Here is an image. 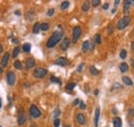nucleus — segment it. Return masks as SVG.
<instances>
[{
  "label": "nucleus",
  "mask_w": 134,
  "mask_h": 127,
  "mask_svg": "<svg viewBox=\"0 0 134 127\" xmlns=\"http://www.w3.org/2000/svg\"><path fill=\"white\" fill-rule=\"evenodd\" d=\"M62 37H63V32L62 31H59V30L54 31V33L49 37V39L47 42V48H49V49L54 48L62 39Z\"/></svg>",
  "instance_id": "f257e3e1"
},
{
  "label": "nucleus",
  "mask_w": 134,
  "mask_h": 127,
  "mask_svg": "<svg viewBox=\"0 0 134 127\" xmlns=\"http://www.w3.org/2000/svg\"><path fill=\"white\" fill-rule=\"evenodd\" d=\"M130 22H131V18H130L129 16H125L123 17V18H121L118 21V23H117V28H118L119 30H122V29H125L127 26L130 24Z\"/></svg>",
  "instance_id": "f03ea898"
},
{
  "label": "nucleus",
  "mask_w": 134,
  "mask_h": 127,
  "mask_svg": "<svg viewBox=\"0 0 134 127\" xmlns=\"http://www.w3.org/2000/svg\"><path fill=\"white\" fill-rule=\"evenodd\" d=\"M81 35H82V28L80 26H74L73 29H72V42H76Z\"/></svg>",
  "instance_id": "7ed1b4c3"
},
{
  "label": "nucleus",
  "mask_w": 134,
  "mask_h": 127,
  "mask_svg": "<svg viewBox=\"0 0 134 127\" xmlns=\"http://www.w3.org/2000/svg\"><path fill=\"white\" fill-rule=\"evenodd\" d=\"M29 114H30L31 117H33V118L36 119V118H39V117L41 116V112L35 104H32L29 109Z\"/></svg>",
  "instance_id": "20e7f679"
},
{
  "label": "nucleus",
  "mask_w": 134,
  "mask_h": 127,
  "mask_svg": "<svg viewBox=\"0 0 134 127\" xmlns=\"http://www.w3.org/2000/svg\"><path fill=\"white\" fill-rule=\"evenodd\" d=\"M47 73V70L46 69V68L38 67V68H36V69L34 70L33 75H34V77H35L36 79H42V78L46 77Z\"/></svg>",
  "instance_id": "39448f33"
},
{
  "label": "nucleus",
  "mask_w": 134,
  "mask_h": 127,
  "mask_svg": "<svg viewBox=\"0 0 134 127\" xmlns=\"http://www.w3.org/2000/svg\"><path fill=\"white\" fill-rule=\"evenodd\" d=\"M6 81H7V84L9 86H13L16 83V74L12 71H8L7 75H6Z\"/></svg>",
  "instance_id": "423d86ee"
},
{
  "label": "nucleus",
  "mask_w": 134,
  "mask_h": 127,
  "mask_svg": "<svg viewBox=\"0 0 134 127\" xmlns=\"http://www.w3.org/2000/svg\"><path fill=\"white\" fill-rule=\"evenodd\" d=\"M69 61H68L65 57H59L58 59L55 60V64L59 65V66H67Z\"/></svg>",
  "instance_id": "0eeeda50"
},
{
  "label": "nucleus",
  "mask_w": 134,
  "mask_h": 127,
  "mask_svg": "<svg viewBox=\"0 0 134 127\" xmlns=\"http://www.w3.org/2000/svg\"><path fill=\"white\" fill-rule=\"evenodd\" d=\"M70 46V39L68 37H65V38L61 42V44H60V49L62 51H66L68 48Z\"/></svg>",
  "instance_id": "6e6552de"
},
{
  "label": "nucleus",
  "mask_w": 134,
  "mask_h": 127,
  "mask_svg": "<svg viewBox=\"0 0 134 127\" xmlns=\"http://www.w3.org/2000/svg\"><path fill=\"white\" fill-rule=\"evenodd\" d=\"M26 116L25 114H24V112L21 109V112H19V115H18V124L19 125H23V124H25V122H26Z\"/></svg>",
  "instance_id": "1a4fd4ad"
},
{
  "label": "nucleus",
  "mask_w": 134,
  "mask_h": 127,
  "mask_svg": "<svg viewBox=\"0 0 134 127\" xmlns=\"http://www.w3.org/2000/svg\"><path fill=\"white\" fill-rule=\"evenodd\" d=\"M76 121H77V123H80L81 125H85L86 122H87V120H86V117H85L84 114L77 113L76 114Z\"/></svg>",
  "instance_id": "9d476101"
},
{
  "label": "nucleus",
  "mask_w": 134,
  "mask_h": 127,
  "mask_svg": "<svg viewBox=\"0 0 134 127\" xmlns=\"http://www.w3.org/2000/svg\"><path fill=\"white\" fill-rule=\"evenodd\" d=\"M8 60H9V53L6 52V53H4V55H3V57H2V59H1V66L3 68L7 66Z\"/></svg>",
  "instance_id": "9b49d317"
},
{
  "label": "nucleus",
  "mask_w": 134,
  "mask_h": 127,
  "mask_svg": "<svg viewBox=\"0 0 134 127\" xmlns=\"http://www.w3.org/2000/svg\"><path fill=\"white\" fill-rule=\"evenodd\" d=\"M99 117H100V109L96 108V109H95V115H94V126L95 127H98Z\"/></svg>",
  "instance_id": "f8f14e48"
},
{
  "label": "nucleus",
  "mask_w": 134,
  "mask_h": 127,
  "mask_svg": "<svg viewBox=\"0 0 134 127\" xmlns=\"http://www.w3.org/2000/svg\"><path fill=\"white\" fill-rule=\"evenodd\" d=\"M34 65H35V60L33 59V58H28L26 61V68L27 69H30V68L34 67Z\"/></svg>",
  "instance_id": "ddd939ff"
},
{
  "label": "nucleus",
  "mask_w": 134,
  "mask_h": 127,
  "mask_svg": "<svg viewBox=\"0 0 134 127\" xmlns=\"http://www.w3.org/2000/svg\"><path fill=\"white\" fill-rule=\"evenodd\" d=\"M113 127H122V119L120 117H115L112 120Z\"/></svg>",
  "instance_id": "4468645a"
},
{
  "label": "nucleus",
  "mask_w": 134,
  "mask_h": 127,
  "mask_svg": "<svg viewBox=\"0 0 134 127\" xmlns=\"http://www.w3.org/2000/svg\"><path fill=\"white\" fill-rule=\"evenodd\" d=\"M90 50V42L89 40H85L84 42H82V51L84 53L88 52V51Z\"/></svg>",
  "instance_id": "2eb2a0df"
},
{
  "label": "nucleus",
  "mask_w": 134,
  "mask_h": 127,
  "mask_svg": "<svg viewBox=\"0 0 134 127\" xmlns=\"http://www.w3.org/2000/svg\"><path fill=\"white\" fill-rule=\"evenodd\" d=\"M40 25H41V23H39V22H36V23L33 25V29H32V31H33V33H34V34L39 33V31H40Z\"/></svg>",
  "instance_id": "dca6fc26"
},
{
  "label": "nucleus",
  "mask_w": 134,
  "mask_h": 127,
  "mask_svg": "<svg viewBox=\"0 0 134 127\" xmlns=\"http://www.w3.org/2000/svg\"><path fill=\"white\" fill-rule=\"evenodd\" d=\"M90 6H91V2L90 1H85L84 3H82V12H88L89 8H90Z\"/></svg>",
  "instance_id": "f3484780"
},
{
  "label": "nucleus",
  "mask_w": 134,
  "mask_h": 127,
  "mask_svg": "<svg viewBox=\"0 0 134 127\" xmlns=\"http://www.w3.org/2000/svg\"><path fill=\"white\" fill-rule=\"evenodd\" d=\"M122 81H123V83L125 84V85H127V86H132L133 85L132 80L130 78H128V77H123L122 78Z\"/></svg>",
  "instance_id": "a211bd4d"
},
{
  "label": "nucleus",
  "mask_w": 134,
  "mask_h": 127,
  "mask_svg": "<svg viewBox=\"0 0 134 127\" xmlns=\"http://www.w3.org/2000/svg\"><path fill=\"white\" fill-rule=\"evenodd\" d=\"M131 4H132V1H130V0H126V1H124V12H128L129 8H130V5Z\"/></svg>",
  "instance_id": "6ab92c4d"
},
{
  "label": "nucleus",
  "mask_w": 134,
  "mask_h": 127,
  "mask_svg": "<svg viewBox=\"0 0 134 127\" xmlns=\"http://www.w3.org/2000/svg\"><path fill=\"white\" fill-rule=\"evenodd\" d=\"M22 49H23V51H24L25 53H29L30 51H31V44H30L29 42L24 43L23 47H22Z\"/></svg>",
  "instance_id": "aec40b11"
},
{
  "label": "nucleus",
  "mask_w": 134,
  "mask_h": 127,
  "mask_svg": "<svg viewBox=\"0 0 134 127\" xmlns=\"http://www.w3.org/2000/svg\"><path fill=\"white\" fill-rule=\"evenodd\" d=\"M127 70H128V64L125 62L120 64V71H121V73H126Z\"/></svg>",
  "instance_id": "412c9836"
},
{
  "label": "nucleus",
  "mask_w": 134,
  "mask_h": 127,
  "mask_svg": "<svg viewBox=\"0 0 134 127\" xmlns=\"http://www.w3.org/2000/svg\"><path fill=\"white\" fill-rule=\"evenodd\" d=\"M90 73L93 74V75H97V74H99V70L94 66V65H91L90 66Z\"/></svg>",
  "instance_id": "4be33fe9"
},
{
  "label": "nucleus",
  "mask_w": 134,
  "mask_h": 127,
  "mask_svg": "<svg viewBox=\"0 0 134 127\" xmlns=\"http://www.w3.org/2000/svg\"><path fill=\"white\" fill-rule=\"evenodd\" d=\"M50 81L52 82V83H55V84H59V85H61V84H62V82H61L60 79L56 78L55 75H52V77L50 78Z\"/></svg>",
  "instance_id": "5701e85b"
},
{
  "label": "nucleus",
  "mask_w": 134,
  "mask_h": 127,
  "mask_svg": "<svg viewBox=\"0 0 134 127\" xmlns=\"http://www.w3.org/2000/svg\"><path fill=\"white\" fill-rule=\"evenodd\" d=\"M69 5H70V2L69 1H63V2L61 3L60 8L62 9V11H64V9H67L68 7H69Z\"/></svg>",
  "instance_id": "b1692460"
},
{
  "label": "nucleus",
  "mask_w": 134,
  "mask_h": 127,
  "mask_svg": "<svg viewBox=\"0 0 134 127\" xmlns=\"http://www.w3.org/2000/svg\"><path fill=\"white\" fill-rule=\"evenodd\" d=\"M75 86H76V84H75L74 82H70V83H68V84L66 85V90H68V91L73 90Z\"/></svg>",
  "instance_id": "393cba45"
},
{
  "label": "nucleus",
  "mask_w": 134,
  "mask_h": 127,
  "mask_svg": "<svg viewBox=\"0 0 134 127\" xmlns=\"http://www.w3.org/2000/svg\"><path fill=\"white\" fill-rule=\"evenodd\" d=\"M101 35H100V34H96V35L94 36V42L95 43H97V44H100L101 43Z\"/></svg>",
  "instance_id": "a878e982"
},
{
  "label": "nucleus",
  "mask_w": 134,
  "mask_h": 127,
  "mask_svg": "<svg viewBox=\"0 0 134 127\" xmlns=\"http://www.w3.org/2000/svg\"><path fill=\"white\" fill-rule=\"evenodd\" d=\"M49 28H50L49 23H41L40 30H42V31H47V30H49Z\"/></svg>",
  "instance_id": "bb28decb"
},
{
  "label": "nucleus",
  "mask_w": 134,
  "mask_h": 127,
  "mask_svg": "<svg viewBox=\"0 0 134 127\" xmlns=\"http://www.w3.org/2000/svg\"><path fill=\"white\" fill-rule=\"evenodd\" d=\"M13 66H15V68H17V69H22L23 68V65H22V62L19 60L15 61V63H13Z\"/></svg>",
  "instance_id": "cd10ccee"
},
{
  "label": "nucleus",
  "mask_w": 134,
  "mask_h": 127,
  "mask_svg": "<svg viewBox=\"0 0 134 127\" xmlns=\"http://www.w3.org/2000/svg\"><path fill=\"white\" fill-rule=\"evenodd\" d=\"M33 19H34V12L29 11L27 12V20H28V21H32Z\"/></svg>",
  "instance_id": "c85d7f7f"
},
{
  "label": "nucleus",
  "mask_w": 134,
  "mask_h": 127,
  "mask_svg": "<svg viewBox=\"0 0 134 127\" xmlns=\"http://www.w3.org/2000/svg\"><path fill=\"white\" fill-rule=\"evenodd\" d=\"M20 47H16L15 49H13V51H12V58H16V57H18V55H19V53H20Z\"/></svg>",
  "instance_id": "c756f323"
},
{
  "label": "nucleus",
  "mask_w": 134,
  "mask_h": 127,
  "mask_svg": "<svg viewBox=\"0 0 134 127\" xmlns=\"http://www.w3.org/2000/svg\"><path fill=\"white\" fill-rule=\"evenodd\" d=\"M60 115H61V111H60L59 108H57L56 109H55V112H54V118L58 119V117H59Z\"/></svg>",
  "instance_id": "7c9ffc66"
},
{
  "label": "nucleus",
  "mask_w": 134,
  "mask_h": 127,
  "mask_svg": "<svg viewBox=\"0 0 134 127\" xmlns=\"http://www.w3.org/2000/svg\"><path fill=\"white\" fill-rule=\"evenodd\" d=\"M126 57H127V51L123 49L121 52H120V58H121V59H125Z\"/></svg>",
  "instance_id": "2f4dec72"
},
{
  "label": "nucleus",
  "mask_w": 134,
  "mask_h": 127,
  "mask_svg": "<svg viewBox=\"0 0 134 127\" xmlns=\"http://www.w3.org/2000/svg\"><path fill=\"white\" fill-rule=\"evenodd\" d=\"M54 12H55V8L52 7V8H50L49 11L47 12V17H52V16L54 15Z\"/></svg>",
  "instance_id": "473e14b6"
},
{
  "label": "nucleus",
  "mask_w": 134,
  "mask_h": 127,
  "mask_svg": "<svg viewBox=\"0 0 134 127\" xmlns=\"http://www.w3.org/2000/svg\"><path fill=\"white\" fill-rule=\"evenodd\" d=\"M91 3H92V5H93V7H97V6L100 4V0H93Z\"/></svg>",
  "instance_id": "72a5a7b5"
},
{
  "label": "nucleus",
  "mask_w": 134,
  "mask_h": 127,
  "mask_svg": "<svg viewBox=\"0 0 134 127\" xmlns=\"http://www.w3.org/2000/svg\"><path fill=\"white\" fill-rule=\"evenodd\" d=\"M54 126L55 127H59L60 126V120L59 119H55L54 120Z\"/></svg>",
  "instance_id": "f704fd0d"
},
{
  "label": "nucleus",
  "mask_w": 134,
  "mask_h": 127,
  "mask_svg": "<svg viewBox=\"0 0 134 127\" xmlns=\"http://www.w3.org/2000/svg\"><path fill=\"white\" fill-rule=\"evenodd\" d=\"M128 114L130 116H134V108L133 106H131V108L129 109V111H128Z\"/></svg>",
  "instance_id": "c9c22d12"
},
{
  "label": "nucleus",
  "mask_w": 134,
  "mask_h": 127,
  "mask_svg": "<svg viewBox=\"0 0 134 127\" xmlns=\"http://www.w3.org/2000/svg\"><path fill=\"white\" fill-rule=\"evenodd\" d=\"M116 88H120V89H121V88H122V86L120 85V84H118V83H116V84H115V86H112V88H111V91H113Z\"/></svg>",
  "instance_id": "e433bc0d"
},
{
  "label": "nucleus",
  "mask_w": 134,
  "mask_h": 127,
  "mask_svg": "<svg viewBox=\"0 0 134 127\" xmlns=\"http://www.w3.org/2000/svg\"><path fill=\"white\" fill-rule=\"evenodd\" d=\"M80 108H81L82 109H86V104H85L84 101H80Z\"/></svg>",
  "instance_id": "4c0bfd02"
},
{
  "label": "nucleus",
  "mask_w": 134,
  "mask_h": 127,
  "mask_svg": "<svg viewBox=\"0 0 134 127\" xmlns=\"http://www.w3.org/2000/svg\"><path fill=\"white\" fill-rule=\"evenodd\" d=\"M84 65H85L84 63L80 64V66H78V67H77V69H76V70L78 71V73H80V71H82V68H84Z\"/></svg>",
  "instance_id": "58836bf2"
},
{
  "label": "nucleus",
  "mask_w": 134,
  "mask_h": 127,
  "mask_svg": "<svg viewBox=\"0 0 134 127\" xmlns=\"http://www.w3.org/2000/svg\"><path fill=\"white\" fill-rule=\"evenodd\" d=\"M80 99H78V98H76V99H74V101L73 102H72V104H73V105H76V104H80Z\"/></svg>",
  "instance_id": "ea45409f"
},
{
  "label": "nucleus",
  "mask_w": 134,
  "mask_h": 127,
  "mask_svg": "<svg viewBox=\"0 0 134 127\" xmlns=\"http://www.w3.org/2000/svg\"><path fill=\"white\" fill-rule=\"evenodd\" d=\"M108 6H109V4H108L107 2L104 3V4H103V9H104V11H106V9H108Z\"/></svg>",
  "instance_id": "a19ab883"
},
{
  "label": "nucleus",
  "mask_w": 134,
  "mask_h": 127,
  "mask_svg": "<svg viewBox=\"0 0 134 127\" xmlns=\"http://www.w3.org/2000/svg\"><path fill=\"white\" fill-rule=\"evenodd\" d=\"M120 4V1H119V0H116V1H115V6H116V8H117V6H118Z\"/></svg>",
  "instance_id": "79ce46f5"
},
{
  "label": "nucleus",
  "mask_w": 134,
  "mask_h": 127,
  "mask_svg": "<svg viewBox=\"0 0 134 127\" xmlns=\"http://www.w3.org/2000/svg\"><path fill=\"white\" fill-rule=\"evenodd\" d=\"M12 42H13V43H18V42H19V40L17 39V38H12Z\"/></svg>",
  "instance_id": "37998d69"
},
{
  "label": "nucleus",
  "mask_w": 134,
  "mask_h": 127,
  "mask_svg": "<svg viewBox=\"0 0 134 127\" xmlns=\"http://www.w3.org/2000/svg\"><path fill=\"white\" fill-rule=\"evenodd\" d=\"M15 15H17V16H21V12H20V11H16V12H15Z\"/></svg>",
  "instance_id": "c03bdc74"
},
{
  "label": "nucleus",
  "mask_w": 134,
  "mask_h": 127,
  "mask_svg": "<svg viewBox=\"0 0 134 127\" xmlns=\"http://www.w3.org/2000/svg\"><path fill=\"white\" fill-rule=\"evenodd\" d=\"M94 94H95V95H98V94H99V90H98V89H96V90L94 91Z\"/></svg>",
  "instance_id": "a18cd8bd"
},
{
  "label": "nucleus",
  "mask_w": 134,
  "mask_h": 127,
  "mask_svg": "<svg viewBox=\"0 0 134 127\" xmlns=\"http://www.w3.org/2000/svg\"><path fill=\"white\" fill-rule=\"evenodd\" d=\"M3 73V67L0 65V73Z\"/></svg>",
  "instance_id": "49530a36"
},
{
  "label": "nucleus",
  "mask_w": 134,
  "mask_h": 127,
  "mask_svg": "<svg viewBox=\"0 0 134 127\" xmlns=\"http://www.w3.org/2000/svg\"><path fill=\"white\" fill-rule=\"evenodd\" d=\"M131 49H132V50L134 51V42H133L131 43Z\"/></svg>",
  "instance_id": "de8ad7c7"
},
{
  "label": "nucleus",
  "mask_w": 134,
  "mask_h": 127,
  "mask_svg": "<svg viewBox=\"0 0 134 127\" xmlns=\"http://www.w3.org/2000/svg\"><path fill=\"white\" fill-rule=\"evenodd\" d=\"M116 12H117V8L115 7V8H113V9H112V11H111V13H115Z\"/></svg>",
  "instance_id": "09e8293b"
},
{
  "label": "nucleus",
  "mask_w": 134,
  "mask_h": 127,
  "mask_svg": "<svg viewBox=\"0 0 134 127\" xmlns=\"http://www.w3.org/2000/svg\"><path fill=\"white\" fill-rule=\"evenodd\" d=\"M131 64H132V66L134 67V59H132V61H131Z\"/></svg>",
  "instance_id": "8fccbe9b"
},
{
  "label": "nucleus",
  "mask_w": 134,
  "mask_h": 127,
  "mask_svg": "<svg viewBox=\"0 0 134 127\" xmlns=\"http://www.w3.org/2000/svg\"><path fill=\"white\" fill-rule=\"evenodd\" d=\"M1 52H2V46L0 44V54H1Z\"/></svg>",
  "instance_id": "3c124183"
},
{
  "label": "nucleus",
  "mask_w": 134,
  "mask_h": 127,
  "mask_svg": "<svg viewBox=\"0 0 134 127\" xmlns=\"http://www.w3.org/2000/svg\"><path fill=\"white\" fill-rule=\"evenodd\" d=\"M1 106H2V102H1V98H0V109H1Z\"/></svg>",
  "instance_id": "603ef678"
},
{
  "label": "nucleus",
  "mask_w": 134,
  "mask_h": 127,
  "mask_svg": "<svg viewBox=\"0 0 134 127\" xmlns=\"http://www.w3.org/2000/svg\"><path fill=\"white\" fill-rule=\"evenodd\" d=\"M64 127H70V126H68V125H65Z\"/></svg>",
  "instance_id": "864d4df0"
},
{
  "label": "nucleus",
  "mask_w": 134,
  "mask_h": 127,
  "mask_svg": "<svg viewBox=\"0 0 134 127\" xmlns=\"http://www.w3.org/2000/svg\"><path fill=\"white\" fill-rule=\"evenodd\" d=\"M31 127H35V126H34V125H32V126H31Z\"/></svg>",
  "instance_id": "5fc2aeb1"
},
{
  "label": "nucleus",
  "mask_w": 134,
  "mask_h": 127,
  "mask_svg": "<svg viewBox=\"0 0 134 127\" xmlns=\"http://www.w3.org/2000/svg\"><path fill=\"white\" fill-rule=\"evenodd\" d=\"M133 33H134V28H133Z\"/></svg>",
  "instance_id": "6e6d98bb"
},
{
  "label": "nucleus",
  "mask_w": 134,
  "mask_h": 127,
  "mask_svg": "<svg viewBox=\"0 0 134 127\" xmlns=\"http://www.w3.org/2000/svg\"><path fill=\"white\" fill-rule=\"evenodd\" d=\"M0 127H2V126H0Z\"/></svg>",
  "instance_id": "4d7b16f0"
}]
</instances>
